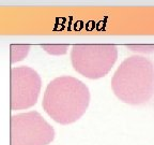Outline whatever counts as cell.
<instances>
[{
    "label": "cell",
    "instance_id": "4",
    "mask_svg": "<svg viewBox=\"0 0 154 145\" xmlns=\"http://www.w3.org/2000/svg\"><path fill=\"white\" fill-rule=\"evenodd\" d=\"M55 139L51 125L35 111L11 117V145H47Z\"/></svg>",
    "mask_w": 154,
    "mask_h": 145
},
{
    "label": "cell",
    "instance_id": "1",
    "mask_svg": "<svg viewBox=\"0 0 154 145\" xmlns=\"http://www.w3.org/2000/svg\"><path fill=\"white\" fill-rule=\"evenodd\" d=\"M90 103V92L85 83L73 76L56 77L46 87L43 109L56 123L69 125L86 113Z\"/></svg>",
    "mask_w": 154,
    "mask_h": 145
},
{
    "label": "cell",
    "instance_id": "5",
    "mask_svg": "<svg viewBox=\"0 0 154 145\" xmlns=\"http://www.w3.org/2000/svg\"><path fill=\"white\" fill-rule=\"evenodd\" d=\"M42 80L32 68L14 67L11 69V110H25L36 103L41 92Z\"/></svg>",
    "mask_w": 154,
    "mask_h": 145
},
{
    "label": "cell",
    "instance_id": "2",
    "mask_svg": "<svg viewBox=\"0 0 154 145\" xmlns=\"http://www.w3.org/2000/svg\"><path fill=\"white\" fill-rule=\"evenodd\" d=\"M111 88L121 101L140 105L150 101L154 95V66L142 56L126 58L111 80Z\"/></svg>",
    "mask_w": 154,
    "mask_h": 145
},
{
    "label": "cell",
    "instance_id": "7",
    "mask_svg": "<svg viewBox=\"0 0 154 145\" xmlns=\"http://www.w3.org/2000/svg\"><path fill=\"white\" fill-rule=\"evenodd\" d=\"M43 48L48 53L55 54V55H60V54L66 53L67 45H44Z\"/></svg>",
    "mask_w": 154,
    "mask_h": 145
},
{
    "label": "cell",
    "instance_id": "3",
    "mask_svg": "<svg viewBox=\"0 0 154 145\" xmlns=\"http://www.w3.org/2000/svg\"><path fill=\"white\" fill-rule=\"evenodd\" d=\"M118 58L112 44H76L71 51V61L78 73L90 80L104 77Z\"/></svg>",
    "mask_w": 154,
    "mask_h": 145
},
{
    "label": "cell",
    "instance_id": "6",
    "mask_svg": "<svg viewBox=\"0 0 154 145\" xmlns=\"http://www.w3.org/2000/svg\"><path fill=\"white\" fill-rule=\"evenodd\" d=\"M29 52V45H12L11 46V61L23 60Z\"/></svg>",
    "mask_w": 154,
    "mask_h": 145
},
{
    "label": "cell",
    "instance_id": "8",
    "mask_svg": "<svg viewBox=\"0 0 154 145\" xmlns=\"http://www.w3.org/2000/svg\"><path fill=\"white\" fill-rule=\"evenodd\" d=\"M128 47L132 48L133 51L143 52V53L154 51V45H128Z\"/></svg>",
    "mask_w": 154,
    "mask_h": 145
}]
</instances>
